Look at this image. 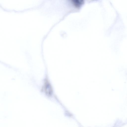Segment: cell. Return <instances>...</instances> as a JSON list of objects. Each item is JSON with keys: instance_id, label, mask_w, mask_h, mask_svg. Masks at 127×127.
<instances>
[{"instance_id": "6da1fadb", "label": "cell", "mask_w": 127, "mask_h": 127, "mask_svg": "<svg viewBox=\"0 0 127 127\" xmlns=\"http://www.w3.org/2000/svg\"><path fill=\"white\" fill-rule=\"evenodd\" d=\"M44 90L46 94L50 96L52 95V88L50 84L47 81H46L45 82Z\"/></svg>"}, {"instance_id": "7a4b0ae2", "label": "cell", "mask_w": 127, "mask_h": 127, "mask_svg": "<svg viewBox=\"0 0 127 127\" xmlns=\"http://www.w3.org/2000/svg\"><path fill=\"white\" fill-rule=\"evenodd\" d=\"M71 3L74 7L79 8L82 6L84 4V2L83 0H71Z\"/></svg>"}]
</instances>
